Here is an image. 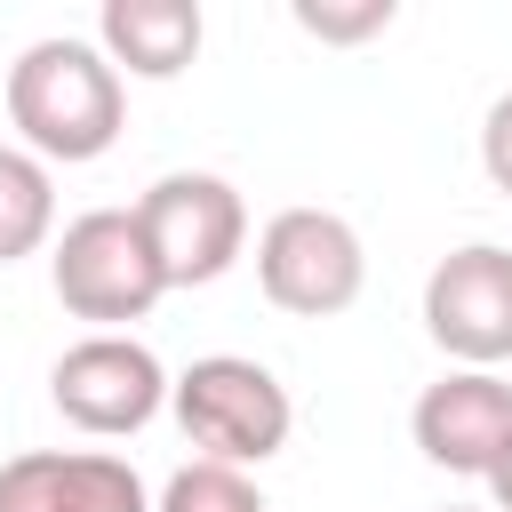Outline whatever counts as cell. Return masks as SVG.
Instances as JSON below:
<instances>
[{
  "label": "cell",
  "instance_id": "6da1fadb",
  "mask_svg": "<svg viewBox=\"0 0 512 512\" xmlns=\"http://www.w3.org/2000/svg\"><path fill=\"white\" fill-rule=\"evenodd\" d=\"M8 128L40 160H64V168L104 160L128 128V80L112 72L96 40L48 32L8 64Z\"/></svg>",
  "mask_w": 512,
  "mask_h": 512
},
{
  "label": "cell",
  "instance_id": "7a4b0ae2",
  "mask_svg": "<svg viewBox=\"0 0 512 512\" xmlns=\"http://www.w3.org/2000/svg\"><path fill=\"white\" fill-rule=\"evenodd\" d=\"M168 408H176L184 440H192L208 464H232V472L272 464V456L288 448V432H296L288 384H280L264 360H248V352H208V360H192V368L176 376Z\"/></svg>",
  "mask_w": 512,
  "mask_h": 512
},
{
  "label": "cell",
  "instance_id": "3957f363",
  "mask_svg": "<svg viewBox=\"0 0 512 512\" xmlns=\"http://www.w3.org/2000/svg\"><path fill=\"white\" fill-rule=\"evenodd\" d=\"M48 280H56V304L72 320H96V336H128V320H144L168 296L160 256H152L136 208H88V216H72L56 232Z\"/></svg>",
  "mask_w": 512,
  "mask_h": 512
},
{
  "label": "cell",
  "instance_id": "277c9868",
  "mask_svg": "<svg viewBox=\"0 0 512 512\" xmlns=\"http://www.w3.org/2000/svg\"><path fill=\"white\" fill-rule=\"evenodd\" d=\"M136 224H144L168 288H208V280H224V272L240 264V248H248V200H240L224 176H208V168H168V176H152L144 200H136Z\"/></svg>",
  "mask_w": 512,
  "mask_h": 512
},
{
  "label": "cell",
  "instance_id": "5b68a950",
  "mask_svg": "<svg viewBox=\"0 0 512 512\" xmlns=\"http://www.w3.org/2000/svg\"><path fill=\"white\" fill-rule=\"evenodd\" d=\"M256 288L296 320L352 312L368 288V248L336 208H280L256 232Z\"/></svg>",
  "mask_w": 512,
  "mask_h": 512
},
{
  "label": "cell",
  "instance_id": "8992f818",
  "mask_svg": "<svg viewBox=\"0 0 512 512\" xmlns=\"http://www.w3.org/2000/svg\"><path fill=\"white\" fill-rule=\"evenodd\" d=\"M168 392H176V376H168L160 352L136 344V336H80V344L56 352V368H48L56 416H64L72 432H88V440H128V432H144V424L168 408Z\"/></svg>",
  "mask_w": 512,
  "mask_h": 512
},
{
  "label": "cell",
  "instance_id": "52a82bcc",
  "mask_svg": "<svg viewBox=\"0 0 512 512\" xmlns=\"http://www.w3.org/2000/svg\"><path fill=\"white\" fill-rule=\"evenodd\" d=\"M424 336L456 368H504L512 360V248L464 240L424 272Z\"/></svg>",
  "mask_w": 512,
  "mask_h": 512
},
{
  "label": "cell",
  "instance_id": "ba28073f",
  "mask_svg": "<svg viewBox=\"0 0 512 512\" xmlns=\"http://www.w3.org/2000/svg\"><path fill=\"white\" fill-rule=\"evenodd\" d=\"M408 432H416L424 464H440L456 480H488L512 440V384L496 368H448L440 384L416 392Z\"/></svg>",
  "mask_w": 512,
  "mask_h": 512
},
{
  "label": "cell",
  "instance_id": "9c48e42d",
  "mask_svg": "<svg viewBox=\"0 0 512 512\" xmlns=\"http://www.w3.org/2000/svg\"><path fill=\"white\" fill-rule=\"evenodd\" d=\"M160 496L112 448H24L0 464V512H152Z\"/></svg>",
  "mask_w": 512,
  "mask_h": 512
},
{
  "label": "cell",
  "instance_id": "30bf717a",
  "mask_svg": "<svg viewBox=\"0 0 512 512\" xmlns=\"http://www.w3.org/2000/svg\"><path fill=\"white\" fill-rule=\"evenodd\" d=\"M200 32L208 24L192 0H104V16H96V48L128 80H176L200 56Z\"/></svg>",
  "mask_w": 512,
  "mask_h": 512
},
{
  "label": "cell",
  "instance_id": "8fae6325",
  "mask_svg": "<svg viewBox=\"0 0 512 512\" xmlns=\"http://www.w3.org/2000/svg\"><path fill=\"white\" fill-rule=\"evenodd\" d=\"M56 232V176L40 152L24 144H0V264H24L40 256Z\"/></svg>",
  "mask_w": 512,
  "mask_h": 512
},
{
  "label": "cell",
  "instance_id": "7c38bea8",
  "mask_svg": "<svg viewBox=\"0 0 512 512\" xmlns=\"http://www.w3.org/2000/svg\"><path fill=\"white\" fill-rule=\"evenodd\" d=\"M152 512H264V496H256V480H248V472L192 456L184 472H168V488H160V504H152Z\"/></svg>",
  "mask_w": 512,
  "mask_h": 512
},
{
  "label": "cell",
  "instance_id": "4fadbf2b",
  "mask_svg": "<svg viewBox=\"0 0 512 512\" xmlns=\"http://www.w3.org/2000/svg\"><path fill=\"white\" fill-rule=\"evenodd\" d=\"M296 16V32H312V40H328V48H352V40H376V32H392V0H296L288 8Z\"/></svg>",
  "mask_w": 512,
  "mask_h": 512
},
{
  "label": "cell",
  "instance_id": "5bb4252c",
  "mask_svg": "<svg viewBox=\"0 0 512 512\" xmlns=\"http://www.w3.org/2000/svg\"><path fill=\"white\" fill-rule=\"evenodd\" d=\"M480 168H488V184L512 200V88L488 104V120H480Z\"/></svg>",
  "mask_w": 512,
  "mask_h": 512
},
{
  "label": "cell",
  "instance_id": "9a60e30c",
  "mask_svg": "<svg viewBox=\"0 0 512 512\" xmlns=\"http://www.w3.org/2000/svg\"><path fill=\"white\" fill-rule=\"evenodd\" d=\"M488 496H496V512H512V440H504V456H496V472H488Z\"/></svg>",
  "mask_w": 512,
  "mask_h": 512
},
{
  "label": "cell",
  "instance_id": "2e32d148",
  "mask_svg": "<svg viewBox=\"0 0 512 512\" xmlns=\"http://www.w3.org/2000/svg\"><path fill=\"white\" fill-rule=\"evenodd\" d=\"M448 512H464V504H448Z\"/></svg>",
  "mask_w": 512,
  "mask_h": 512
}]
</instances>
